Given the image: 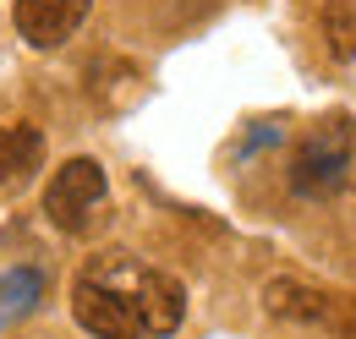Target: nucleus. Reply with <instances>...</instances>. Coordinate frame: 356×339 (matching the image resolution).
Listing matches in <instances>:
<instances>
[{"mask_svg":"<svg viewBox=\"0 0 356 339\" xmlns=\"http://www.w3.org/2000/svg\"><path fill=\"white\" fill-rule=\"evenodd\" d=\"M44 219L60 235H93L110 219V175L99 159H66L44 186Z\"/></svg>","mask_w":356,"mask_h":339,"instance_id":"7ed1b4c3","label":"nucleus"},{"mask_svg":"<svg viewBox=\"0 0 356 339\" xmlns=\"http://www.w3.org/2000/svg\"><path fill=\"white\" fill-rule=\"evenodd\" d=\"M44 268H11V274H0V334L11 329V323H22L39 301H44Z\"/></svg>","mask_w":356,"mask_h":339,"instance_id":"0eeeda50","label":"nucleus"},{"mask_svg":"<svg viewBox=\"0 0 356 339\" xmlns=\"http://www.w3.org/2000/svg\"><path fill=\"white\" fill-rule=\"evenodd\" d=\"M88 11L93 0H11L17 39H28V49H60L88 22Z\"/></svg>","mask_w":356,"mask_h":339,"instance_id":"20e7f679","label":"nucleus"},{"mask_svg":"<svg viewBox=\"0 0 356 339\" xmlns=\"http://www.w3.org/2000/svg\"><path fill=\"white\" fill-rule=\"evenodd\" d=\"M72 317L88 339H170L186 317V285L132 252H99L72 285Z\"/></svg>","mask_w":356,"mask_h":339,"instance_id":"f257e3e1","label":"nucleus"},{"mask_svg":"<svg viewBox=\"0 0 356 339\" xmlns=\"http://www.w3.org/2000/svg\"><path fill=\"white\" fill-rule=\"evenodd\" d=\"M323 39L334 60H356V0H329L323 6Z\"/></svg>","mask_w":356,"mask_h":339,"instance_id":"6e6552de","label":"nucleus"},{"mask_svg":"<svg viewBox=\"0 0 356 339\" xmlns=\"http://www.w3.org/2000/svg\"><path fill=\"white\" fill-rule=\"evenodd\" d=\"M351 159H356V121L346 115V110H329V115H318V121L296 137L285 181H291L296 197L323 203V197H334V192L346 186Z\"/></svg>","mask_w":356,"mask_h":339,"instance_id":"f03ea898","label":"nucleus"},{"mask_svg":"<svg viewBox=\"0 0 356 339\" xmlns=\"http://www.w3.org/2000/svg\"><path fill=\"white\" fill-rule=\"evenodd\" d=\"M264 312L268 317H285V323H329L334 317V296H323L307 279L280 274V279L264 285Z\"/></svg>","mask_w":356,"mask_h":339,"instance_id":"423d86ee","label":"nucleus"},{"mask_svg":"<svg viewBox=\"0 0 356 339\" xmlns=\"http://www.w3.org/2000/svg\"><path fill=\"white\" fill-rule=\"evenodd\" d=\"M280 142H285V121H280V115H268V121H252V126L241 131V142H236V165L258 159V154L280 148Z\"/></svg>","mask_w":356,"mask_h":339,"instance_id":"1a4fd4ad","label":"nucleus"},{"mask_svg":"<svg viewBox=\"0 0 356 339\" xmlns=\"http://www.w3.org/2000/svg\"><path fill=\"white\" fill-rule=\"evenodd\" d=\"M39 170H44V131L28 126V121L0 126V203L28 192Z\"/></svg>","mask_w":356,"mask_h":339,"instance_id":"39448f33","label":"nucleus"}]
</instances>
